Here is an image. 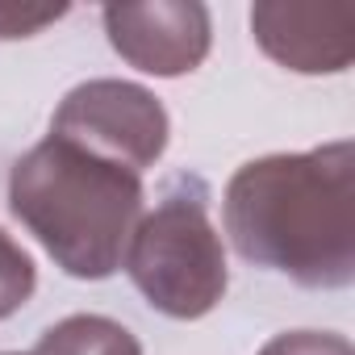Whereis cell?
Wrapping results in <instances>:
<instances>
[{"instance_id":"1","label":"cell","mask_w":355,"mask_h":355,"mask_svg":"<svg viewBox=\"0 0 355 355\" xmlns=\"http://www.w3.org/2000/svg\"><path fill=\"white\" fill-rule=\"evenodd\" d=\"M234 251L305 288L355 280V142L243 163L222 201Z\"/></svg>"},{"instance_id":"2","label":"cell","mask_w":355,"mask_h":355,"mask_svg":"<svg viewBox=\"0 0 355 355\" xmlns=\"http://www.w3.org/2000/svg\"><path fill=\"white\" fill-rule=\"evenodd\" d=\"M142 197V175L59 134L30 146L9 175L13 218L76 280H105L121 268Z\"/></svg>"},{"instance_id":"3","label":"cell","mask_w":355,"mask_h":355,"mask_svg":"<svg viewBox=\"0 0 355 355\" xmlns=\"http://www.w3.org/2000/svg\"><path fill=\"white\" fill-rule=\"evenodd\" d=\"M121 263L146 305L175 322H197L218 309L230 288V268L222 234L209 222L201 175H171L159 205L138 218Z\"/></svg>"},{"instance_id":"4","label":"cell","mask_w":355,"mask_h":355,"mask_svg":"<svg viewBox=\"0 0 355 355\" xmlns=\"http://www.w3.org/2000/svg\"><path fill=\"white\" fill-rule=\"evenodd\" d=\"M51 134L142 175L163 159L171 121L159 96L146 92L142 84L88 80L63 96V105L51 117Z\"/></svg>"},{"instance_id":"5","label":"cell","mask_w":355,"mask_h":355,"mask_svg":"<svg viewBox=\"0 0 355 355\" xmlns=\"http://www.w3.org/2000/svg\"><path fill=\"white\" fill-rule=\"evenodd\" d=\"M109 46L138 71L175 80L189 76L209 55V9L201 0H134V5H105Z\"/></svg>"},{"instance_id":"6","label":"cell","mask_w":355,"mask_h":355,"mask_svg":"<svg viewBox=\"0 0 355 355\" xmlns=\"http://www.w3.org/2000/svg\"><path fill=\"white\" fill-rule=\"evenodd\" d=\"M355 13L347 5H284L259 0L251 9V34L268 59L297 76H338L351 67Z\"/></svg>"},{"instance_id":"7","label":"cell","mask_w":355,"mask_h":355,"mask_svg":"<svg viewBox=\"0 0 355 355\" xmlns=\"http://www.w3.org/2000/svg\"><path fill=\"white\" fill-rule=\"evenodd\" d=\"M30 355H142V343L113 318L101 313H71L55 322Z\"/></svg>"},{"instance_id":"8","label":"cell","mask_w":355,"mask_h":355,"mask_svg":"<svg viewBox=\"0 0 355 355\" xmlns=\"http://www.w3.org/2000/svg\"><path fill=\"white\" fill-rule=\"evenodd\" d=\"M38 288V268L26 247H17L5 230H0V318L17 313Z\"/></svg>"},{"instance_id":"9","label":"cell","mask_w":355,"mask_h":355,"mask_svg":"<svg viewBox=\"0 0 355 355\" xmlns=\"http://www.w3.org/2000/svg\"><path fill=\"white\" fill-rule=\"evenodd\" d=\"M259 355H355L343 334L330 330H288L259 347Z\"/></svg>"},{"instance_id":"10","label":"cell","mask_w":355,"mask_h":355,"mask_svg":"<svg viewBox=\"0 0 355 355\" xmlns=\"http://www.w3.org/2000/svg\"><path fill=\"white\" fill-rule=\"evenodd\" d=\"M67 13V5L55 9H30V5H0V38H34L38 30L55 26Z\"/></svg>"},{"instance_id":"11","label":"cell","mask_w":355,"mask_h":355,"mask_svg":"<svg viewBox=\"0 0 355 355\" xmlns=\"http://www.w3.org/2000/svg\"><path fill=\"white\" fill-rule=\"evenodd\" d=\"M0 355H9V351H0Z\"/></svg>"}]
</instances>
